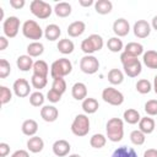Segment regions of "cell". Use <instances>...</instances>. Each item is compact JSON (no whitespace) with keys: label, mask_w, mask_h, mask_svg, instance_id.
<instances>
[{"label":"cell","mask_w":157,"mask_h":157,"mask_svg":"<svg viewBox=\"0 0 157 157\" xmlns=\"http://www.w3.org/2000/svg\"><path fill=\"white\" fill-rule=\"evenodd\" d=\"M21 130H22V134L26 135V136H34L38 131V123L34 120V119H27L22 123V126H21Z\"/></svg>","instance_id":"obj_19"},{"label":"cell","mask_w":157,"mask_h":157,"mask_svg":"<svg viewBox=\"0 0 157 157\" xmlns=\"http://www.w3.org/2000/svg\"><path fill=\"white\" fill-rule=\"evenodd\" d=\"M12 99V92L6 86H0V102L1 104H6Z\"/></svg>","instance_id":"obj_41"},{"label":"cell","mask_w":157,"mask_h":157,"mask_svg":"<svg viewBox=\"0 0 157 157\" xmlns=\"http://www.w3.org/2000/svg\"><path fill=\"white\" fill-rule=\"evenodd\" d=\"M22 34L27 39L38 42L44 36V29H42V27L34 20H27L22 25Z\"/></svg>","instance_id":"obj_5"},{"label":"cell","mask_w":157,"mask_h":157,"mask_svg":"<svg viewBox=\"0 0 157 157\" xmlns=\"http://www.w3.org/2000/svg\"><path fill=\"white\" fill-rule=\"evenodd\" d=\"M0 20L5 21V20H4V9H2V7H0Z\"/></svg>","instance_id":"obj_53"},{"label":"cell","mask_w":157,"mask_h":157,"mask_svg":"<svg viewBox=\"0 0 157 157\" xmlns=\"http://www.w3.org/2000/svg\"><path fill=\"white\" fill-rule=\"evenodd\" d=\"M61 96L63 94H60V93H58L56 91H54V90H49L48 91V93H47V99L50 102V103H58L60 99H61Z\"/></svg>","instance_id":"obj_44"},{"label":"cell","mask_w":157,"mask_h":157,"mask_svg":"<svg viewBox=\"0 0 157 157\" xmlns=\"http://www.w3.org/2000/svg\"><path fill=\"white\" fill-rule=\"evenodd\" d=\"M94 10L99 15H107L113 10V4L109 0H97L94 2Z\"/></svg>","instance_id":"obj_29"},{"label":"cell","mask_w":157,"mask_h":157,"mask_svg":"<svg viewBox=\"0 0 157 157\" xmlns=\"http://www.w3.org/2000/svg\"><path fill=\"white\" fill-rule=\"evenodd\" d=\"M10 153V145L6 142L0 144V157H6Z\"/></svg>","instance_id":"obj_46"},{"label":"cell","mask_w":157,"mask_h":157,"mask_svg":"<svg viewBox=\"0 0 157 157\" xmlns=\"http://www.w3.org/2000/svg\"><path fill=\"white\" fill-rule=\"evenodd\" d=\"M72 71V64L69 59L66 58H60L53 61L50 66V76L53 78L56 77H65Z\"/></svg>","instance_id":"obj_4"},{"label":"cell","mask_w":157,"mask_h":157,"mask_svg":"<svg viewBox=\"0 0 157 157\" xmlns=\"http://www.w3.org/2000/svg\"><path fill=\"white\" fill-rule=\"evenodd\" d=\"M44 53V45L40 42H32L27 45V55L31 58L40 56Z\"/></svg>","instance_id":"obj_30"},{"label":"cell","mask_w":157,"mask_h":157,"mask_svg":"<svg viewBox=\"0 0 157 157\" xmlns=\"http://www.w3.org/2000/svg\"><path fill=\"white\" fill-rule=\"evenodd\" d=\"M123 118H124V121L130 124V125H134V124H137L141 119V115L139 113V110L134 109V108H129L124 112L123 114Z\"/></svg>","instance_id":"obj_28"},{"label":"cell","mask_w":157,"mask_h":157,"mask_svg":"<svg viewBox=\"0 0 157 157\" xmlns=\"http://www.w3.org/2000/svg\"><path fill=\"white\" fill-rule=\"evenodd\" d=\"M110 157H137V153L132 147L120 146L113 152Z\"/></svg>","instance_id":"obj_33"},{"label":"cell","mask_w":157,"mask_h":157,"mask_svg":"<svg viewBox=\"0 0 157 157\" xmlns=\"http://www.w3.org/2000/svg\"><path fill=\"white\" fill-rule=\"evenodd\" d=\"M29 10H31L32 15H34V16H36L37 18H39V20H45V18H48V17L52 15V12L54 11V10L52 9V6H50L48 2L43 1V0H33V1L29 4Z\"/></svg>","instance_id":"obj_7"},{"label":"cell","mask_w":157,"mask_h":157,"mask_svg":"<svg viewBox=\"0 0 157 157\" xmlns=\"http://www.w3.org/2000/svg\"><path fill=\"white\" fill-rule=\"evenodd\" d=\"M124 52L135 56V58H139L140 55H144V45L137 43V42H130L128 43L125 47H124Z\"/></svg>","instance_id":"obj_25"},{"label":"cell","mask_w":157,"mask_h":157,"mask_svg":"<svg viewBox=\"0 0 157 157\" xmlns=\"http://www.w3.org/2000/svg\"><path fill=\"white\" fill-rule=\"evenodd\" d=\"M33 75H38V76H43V77H48L49 74V66L44 60H37L33 64Z\"/></svg>","instance_id":"obj_31"},{"label":"cell","mask_w":157,"mask_h":157,"mask_svg":"<svg viewBox=\"0 0 157 157\" xmlns=\"http://www.w3.org/2000/svg\"><path fill=\"white\" fill-rule=\"evenodd\" d=\"M142 63L148 69H157V52L156 50H147L142 55Z\"/></svg>","instance_id":"obj_26"},{"label":"cell","mask_w":157,"mask_h":157,"mask_svg":"<svg viewBox=\"0 0 157 157\" xmlns=\"http://www.w3.org/2000/svg\"><path fill=\"white\" fill-rule=\"evenodd\" d=\"M130 141L136 146H141L146 141V135L139 129L137 130H132L130 132Z\"/></svg>","instance_id":"obj_36"},{"label":"cell","mask_w":157,"mask_h":157,"mask_svg":"<svg viewBox=\"0 0 157 157\" xmlns=\"http://www.w3.org/2000/svg\"><path fill=\"white\" fill-rule=\"evenodd\" d=\"M80 69L86 75H93L99 69V61L94 55H85L80 60Z\"/></svg>","instance_id":"obj_9"},{"label":"cell","mask_w":157,"mask_h":157,"mask_svg":"<svg viewBox=\"0 0 157 157\" xmlns=\"http://www.w3.org/2000/svg\"><path fill=\"white\" fill-rule=\"evenodd\" d=\"M11 74V65L6 59H0V78H6Z\"/></svg>","instance_id":"obj_43"},{"label":"cell","mask_w":157,"mask_h":157,"mask_svg":"<svg viewBox=\"0 0 157 157\" xmlns=\"http://www.w3.org/2000/svg\"><path fill=\"white\" fill-rule=\"evenodd\" d=\"M44 94L40 91H36L29 94V103L33 107H42L44 103Z\"/></svg>","instance_id":"obj_39"},{"label":"cell","mask_w":157,"mask_h":157,"mask_svg":"<svg viewBox=\"0 0 157 157\" xmlns=\"http://www.w3.org/2000/svg\"><path fill=\"white\" fill-rule=\"evenodd\" d=\"M151 28H153L155 31H157V16H153V18L151 21Z\"/></svg>","instance_id":"obj_51"},{"label":"cell","mask_w":157,"mask_h":157,"mask_svg":"<svg viewBox=\"0 0 157 157\" xmlns=\"http://www.w3.org/2000/svg\"><path fill=\"white\" fill-rule=\"evenodd\" d=\"M44 148V141L42 137L34 135L32 137L28 139L27 141V150L32 153H39Z\"/></svg>","instance_id":"obj_18"},{"label":"cell","mask_w":157,"mask_h":157,"mask_svg":"<svg viewBox=\"0 0 157 157\" xmlns=\"http://www.w3.org/2000/svg\"><path fill=\"white\" fill-rule=\"evenodd\" d=\"M145 112L147 115L150 117H153V115H157V99H150L145 103V107H144Z\"/></svg>","instance_id":"obj_42"},{"label":"cell","mask_w":157,"mask_h":157,"mask_svg":"<svg viewBox=\"0 0 157 157\" xmlns=\"http://www.w3.org/2000/svg\"><path fill=\"white\" fill-rule=\"evenodd\" d=\"M107 139L112 142H119L124 137V121L120 118H110L105 124Z\"/></svg>","instance_id":"obj_2"},{"label":"cell","mask_w":157,"mask_h":157,"mask_svg":"<svg viewBox=\"0 0 157 157\" xmlns=\"http://www.w3.org/2000/svg\"><path fill=\"white\" fill-rule=\"evenodd\" d=\"M91 123H90V118L87 117V114H77L71 124V131L75 136L82 137L86 136L90 131Z\"/></svg>","instance_id":"obj_6"},{"label":"cell","mask_w":157,"mask_h":157,"mask_svg":"<svg viewBox=\"0 0 157 157\" xmlns=\"http://www.w3.org/2000/svg\"><path fill=\"white\" fill-rule=\"evenodd\" d=\"M60 34H61V29H60V27H59L58 25H55V23L48 25V26L45 27V29H44V37H45V39H48V40H50V42H54V40L59 39Z\"/></svg>","instance_id":"obj_23"},{"label":"cell","mask_w":157,"mask_h":157,"mask_svg":"<svg viewBox=\"0 0 157 157\" xmlns=\"http://www.w3.org/2000/svg\"><path fill=\"white\" fill-rule=\"evenodd\" d=\"M135 87H136V91H137L139 93L146 94V93H150V92H151V90H152V83H151L148 80H146V78H141V80H139V81L136 82Z\"/></svg>","instance_id":"obj_37"},{"label":"cell","mask_w":157,"mask_h":157,"mask_svg":"<svg viewBox=\"0 0 157 157\" xmlns=\"http://www.w3.org/2000/svg\"><path fill=\"white\" fill-rule=\"evenodd\" d=\"M11 157H29V153L26 150H17L11 155Z\"/></svg>","instance_id":"obj_47"},{"label":"cell","mask_w":157,"mask_h":157,"mask_svg":"<svg viewBox=\"0 0 157 157\" xmlns=\"http://www.w3.org/2000/svg\"><path fill=\"white\" fill-rule=\"evenodd\" d=\"M26 5L25 0H10V6L15 10H20Z\"/></svg>","instance_id":"obj_45"},{"label":"cell","mask_w":157,"mask_h":157,"mask_svg":"<svg viewBox=\"0 0 157 157\" xmlns=\"http://www.w3.org/2000/svg\"><path fill=\"white\" fill-rule=\"evenodd\" d=\"M120 63L123 65L124 74L129 77H137L142 71L141 61L137 58H135L125 52H123L120 54Z\"/></svg>","instance_id":"obj_1"},{"label":"cell","mask_w":157,"mask_h":157,"mask_svg":"<svg viewBox=\"0 0 157 157\" xmlns=\"http://www.w3.org/2000/svg\"><path fill=\"white\" fill-rule=\"evenodd\" d=\"M33 64H34L33 59H32L29 55H27V54L20 55V56L16 59V65H17L18 70L25 71V72H26V71H29L31 69H33Z\"/></svg>","instance_id":"obj_20"},{"label":"cell","mask_w":157,"mask_h":157,"mask_svg":"<svg viewBox=\"0 0 157 157\" xmlns=\"http://www.w3.org/2000/svg\"><path fill=\"white\" fill-rule=\"evenodd\" d=\"M56 48H58V50H59L61 54L67 55V54H71V53L74 52V49H75V44H74V42H72L71 39H69V38H64V39H60V40L58 42Z\"/></svg>","instance_id":"obj_27"},{"label":"cell","mask_w":157,"mask_h":157,"mask_svg":"<svg viewBox=\"0 0 157 157\" xmlns=\"http://www.w3.org/2000/svg\"><path fill=\"white\" fill-rule=\"evenodd\" d=\"M152 88H153V91H155V93L157 94V75L155 76V78H153V83H152Z\"/></svg>","instance_id":"obj_52"},{"label":"cell","mask_w":157,"mask_h":157,"mask_svg":"<svg viewBox=\"0 0 157 157\" xmlns=\"http://www.w3.org/2000/svg\"><path fill=\"white\" fill-rule=\"evenodd\" d=\"M113 32L115 34V37H125L129 34L130 32V25L128 22V20L125 18H118L114 21L113 23Z\"/></svg>","instance_id":"obj_13"},{"label":"cell","mask_w":157,"mask_h":157,"mask_svg":"<svg viewBox=\"0 0 157 157\" xmlns=\"http://www.w3.org/2000/svg\"><path fill=\"white\" fill-rule=\"evenodd\" d=\"M85 114H94L98 108H99V103L96 98H92V97H87L82 101V104H81Z\"/></svg>","instance_id":"obj_21"},{"label":"cell","mask_w":157,"mask_h":157,"mask_svg":"<svg viewBox=\"0 0 157 157\" xmlns=\"http://www.w3.org/2000/svg\"><path fill=\"white\" fill-rule=\"evenodd\" d=\"M132 31H134L135 37L144 39V38H147L150 36V33H151V25L146 20H137L134 23Z\"/></svg>","instance_id":"obj_12"},{"label":"cell","mask_w":157,"mask_h":157,"mask_svg":"<svg viewBox=\"0 0 157 157\" xmlns=\"http://www.w3.org/2000/svg\"><path fill=\"white\" fill-rule=\"evenodd\" d=\"M108 81L110 82V85H120L124 81V72L119 69H112L108 72Z\"/></svg>","instance_id":"obj_32"},{"label":"cell","mask_w":157,"mask_h":157,"mask_svg":"<svg viewBox=\"0 0 157 157\" xmlns=\"http://www.w3.org/2000/svg\"><path fill=\"white\" fill-rule=\"evenodd\" d=\"M107 144V136H104L103 134H94L92 135V137L90 139V145L93 148H102L104 147Z\"/></svg>","instance_id":"obj_35"},{"label":"cell","mask_w":157,"mask_h":157,"mask_svg":"<svg viewBox=\"0 0 157 157\" xmlns=\"http://www.w3.org/2000/svg\"><path fill=\"white\" fill-rule=\"evenodd\" d=\"M40 117L47 123H53L59 117V110L54 105H43L40 108Z\"/></svg>","instance_id":"obj_15"},{"label":"cell","mask_w":157,"mask_h":157,"mask_svg":"<svg viewBox=\"0 0 157 157\" xmlns=\"http://www.w3.org/2000/svg\"><path fill=\"white\" fill-rule=\"evenodd\" d=\"M9 45V40H7V37L5 36H0V50H5Z\"/></svg>","instance_id":"obj_48"},{"label":"cell","mask_w":157,"mask_h":157,"mask_svg":"<svg viewBox=\"0 0 157 157\" xmlns=\"http://www.w3.org/2000/svg\"><path fill=\"white\" fill-rule=\"evenodd\" d=\"M52 148H53V153L55 156H58V157H65V156H67L70 153L71 146H70V144L66 140L60 139V140H56L53 144Z\"/></svg>","instance_id":"obj_14"},{"label":"cell","mask_w":157,"mask_h":157,"mask_svg":"<svg viewBox=\"0 0 157 157\" xmlns=\"http://www.w3.org/2000/svg\"><path fill=\"white\" fill-rule=\"evenodd\" d=\"M69 157H81V156L77 153H72V155H69Z\"/></svg>","instance_id":"obj_54"},{"label":"cell","mask_w":157,"mask_h":157,"mask_svg":"<svg viewBox=\"0 0 157 157\" xmlns=\"http://www.w3.org/2000/svg\"><path fill=\"white\" fill-rule=\"evenodd\" d=\"M71 96L76 101H83L87 98V86L83 82H76L71 87Z\"/></svg>","instance_id":"obj_17"},{"label":"cell","mask_w":157,"mask_h":157,"mask_svg":"<svg viewBox=\"0 0 157 157\" xmlns=\"http://www.w3.org/2000/svg\"><path fill=\"white\" fill-rule=\"evenodd\" d=\"M107 48L112 53H119L124 49V44H123V42L119 37H112L107 42Z\"/></svg>","instance_id":"obj_34"},{"label":"cell","mask_w":157,"mask_h":157,"mask_svg":"<svg viewBox=\"0 0 157 157\" xmlns=\"http://www.w3.org/2000/svg\"><path fill=\"white\" fill-rule=\"evenodd\" d=\"M102 98L105 103L110 105H121L124 103V94L112 86L105 87L102 91Z\"/></svg>","instance_id":"obj_8"},{"label":"cell","mask_w":157,"mask_h":157,"mask_svg":"<svg viewBox=\"0 0 157 157\" xmlns=\"http://www.w3.org/2000/svg\"><path fill=\"white\" fill-rule=\"evenodd\" d=\"M52 90L56 91L60 94H64L66 91V81L64 80V77H56L53 78V85H52Z\"/></svg>","instance_id":"obj_40"},{"label":"cell","mask_w":157,"mask_h":157,"mask_svg":"<svg viewBox=\"0 0 157 157\" xmlns=\"http://www.w3.org/2000/svg\"><path fill=\"white\" fill-rule=\"evenodd\" d=\"M48 83V77H43V76H38V75H32L31 77V85L33 88L40 91L42 88H44Z\"/></svg>","instance_id":"obj_38"},{"label":"cell","mask_w":157,"mask_h":157,"mask_svg":"<svg viewBox=\"0 0 157 157\" xmlns=\"http://www.w3.org/2000/svg\"><path fill=\"white\" fill-rule=\"evenodd\" d=\"M144 157H157V150L156 148H148L144 152Z\"/></svg>","instance_id":"obj_49"},{"label":"cell","mask_w":157,"mask_h":157,"mask_svg":"<svg viewBox=\"0 0 157 157\" xmlns=\"http://www.w3.org/2000/svg\"><path fill=\"white\" fill-rule=\"evenodd\" d=\"M4 36L7 38H15L20 31V20L16 16H9L2 22Z\"/></svg>","instance_id":"obj_10"},{"label":"cell","mask_w":157,"mask_h":157,"mask_svg":"<svg viewBox=\"0 0 157 157\" xmlns=\"http://www.w3.org/2000/svg\"><path fill=\"white\" fill-rule=\"evenodd\" d=\"M156 128V123L152 118L150 117H144L140 119L139 121V130H141L145 135H148V134H152L153 130Z\"/></svg>","instance_id":"obj_22"},{"label":"cell","mask_w":157,"mask_h":157,"mask_svg":"<svg viewBox=\"0 0 157 157\" xmlns=\"http://www.w3.org/2000/svg\"><path fill=\"white\" fill-rule=\"evenodd\" d=\"M78 4H80L82 7H90V6L94 5V1H93V0H80Z\"/></svg>","instance_id":"obj_50"},{"label":"cell","mask_w":157,"mask_h":157,"mask_svg":"<svg viewBox=\"0 0 157 157\" xmlns=\"http://www.w3.org/2000/svg\"><path fill=\"white\" fill-rule=\"evenodd\" d=\"M86 31V25L82 21H74L72 23H70L67 26V34L72 38L80 37L81 34H83V32Z\"/></svg>","instance_id":"obj_16"},{"label":"cell","mask_w":157,"mask_h":157,"mask_svg":"<svg viewBox=\"0 0 157 157\" xmlns=\"http://www.w3.org/2000/svg\"><path fill=\"white\" fill-rule=\"evenodd\" d=\"M12 91L17 97L25 98L29 96V92H31L29 82L26 78H17L12 85Z\"/></svg>","instance_id":"obj_11"},{"label":"cell","mask_w":157,"mask_h":157,"mask_svg":"<svg viewBox=\"0 0 157 157\" xmlns=\"http://www.w3.org/2000/svg\"><path fill=\"white\" fill-rule=\"evenodd\" d=\"M53 10H54V13L58 17H61V18L70 16L71 15V11H72L71 10V5L69 2H65V1H61V2L55 4V6H54Z\"/></svg>","instance_id":"obj_24"},{"label":"cell","mask_w":157,"mask_h":157,"mask_svg":"<svg viewBox=\"0 0 157 157\" xmlns=\"http://www.w3.org/2000/svg\"><path fill=\"white\" fill-rule=\"evenodd\" d=\"M103 38L99 34L93 33L81 42V50L86 55H92L94 52H99L103 48Z\"/></svg>","instance_id":"obj_3"}]
</instances>
